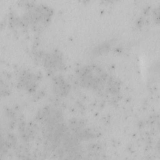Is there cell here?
Instances as JSON below:
<instances>
[{
    "mask_svg": "<svg viewBox=\"0 0 160 160\" xmlns=\"http://www.w3.org/2000/svg\"><path fill=\"white\" fill-rule=\"evenodd\" d=\"M42 61L44 66L49 70H58L63 66L62 56L57 51L44 54Z\"/></svg>",
    "mask_w": 160,
    "mask_h": 160,
    "instance_id": "cell-3",
    "label": "cell"
},
{
    "mask_svg": "<svg viewBox=\"0 0 160 160\" xmlns=\"http://www.w3.org/2000/svg\"><path fill=\"white\" fill-rule=\"evenodd\" d=\"M34 75L30 72H24L20 76V85L29 92L34 91L38 86V79Z\"/></svg>",
    "mask_w": 160,
    "mask_h": 160,
    "instance_id": "cell-5",
    "label": "cell"
},
{
    "mask_svg": "<svg viewBox=\"0 0 160 160\" xmlns=\"http://www.w3.org/2000/svg\"><path fill=\"white\" fill-rule=\"evenodd\" d=\"M53 14L52 9L45 4H39L30 8L24 16V21L31 25L46 24L48 23Z\"/></svg>",
    "mask_w": 160,
    "mask_h": 160,
    "instance_id": "cell-2",
    "label": "cell"
},
{
    "mask_svg": "<svg viewBox=\"0 0 160 160\" xmlns=\"http://www.w3.org/2000/svg\"><path fill=\"white\" fill-rule=\"evenodd\" d=\"M52 84L54 93L60 97L66 96L69 92L70 86L61 76H54L52 79Z\"/></svg>",
    "mask_w": 160,
    "mask_h": 160,
    "instance_id": "cell-4",
    "label": "cell"
},
{
    "mask_svg": "<svg viewBox=\"0 0 160 160\" xmlns=\"http://www.w3.org/2000/svg\"><path fill=\"white\" fill-rule=\"evenodd\" d=\"M80 81L86 88L92 89H101L107 86L109 79L108 74L100 67L89 64L82 68L79 74Z\"/></svg>",
    "mask_w": 160,
    "mask_h": 160,
    "instance_id": "cell-1",
    "label": "cell"
}]
</instances>
